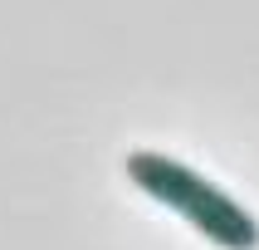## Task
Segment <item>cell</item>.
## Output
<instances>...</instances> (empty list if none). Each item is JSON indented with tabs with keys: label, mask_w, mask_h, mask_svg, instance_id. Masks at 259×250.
<instances>
[{
	"label": "cell",
	"mask_w": 259,
	"mask_h": 250,
	"mask_svg": "<svg viewBox=\"0 0 259 250\" xmlns=\"http://www.w3.org/2000/svg\"><path fill=\"white\" fill-rule=\"evenodd\" d=\"M127 176H132V187L147 191L152 201L171 206L176 216H186L205 240H215V245H225V250H254L259 245V221L249 216L235 196H225L215 182H205L201 172L181 167L176 157L132 152L127 157Z\"/></svg>",
	"instance_id": "6da1fadb"
}]
</instances>
